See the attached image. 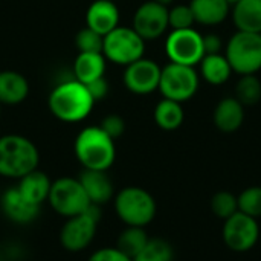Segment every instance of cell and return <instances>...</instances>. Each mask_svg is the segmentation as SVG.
Wrapping results in <instances>:
<instances>
[{
    "mask_svg": "<svg viewBox=\"0 0 261 261\" xmlns=\"http://www.w3.org/2000/svg\"><path fill=\"white\" fill-rule=\"evenodd\" d=\"M73 151L84 170L107 171L116 159L115 139L99 125L83 128L75 139Z\"/></svg>",
    "mask_w": 261,
    "mask_h": 261,
    "instance_id": "2",
    "label": "cell"
},
{
    "mask_svg": "<svg viewBox=\"0 0 261 261\" xmlns=\"http://www.w3.org/2000/svg\"><path fill=\"white\" fill-rule=\"evenodd\" d=\"M87 261H133L127 257L124 252H121L116 246L115 248H101L96 252H93Z\"/></svg>",
    "mask_w": 261,
    "mask_h": 261,
    "instance_id": "33",
    "label": "cell"
},
{
    "mask_svg": "<svg viewBox=\"0 0 261 261\" xmlns=\"http://www.w3.org/2000/svg\"><path fill=\"white\" fill-rule=\"evenodd\" d=\"M86 26L101 35L119 26V9L113 0H95L86 12Z\"/></svg>",
    "mask_w": 261,
    "mask_h": 261,
    "instance_id": "15",
    "label": "cell"
},
{
    "mask_svg": "<svg viewBox=\"0 0 261 261\" xmlns=\"http://www.w3.org/2000/svg\"><path fill=\"white\" fill-rule=\"evenodd\" d=\"M188 5L196 23L203 26H219L231 14V5L226 0H190Z\"/></svg>",
    "mask_w": 261,
    "mask_h": 261,
    "instance_id": "18",
    "label": "cell"
},
{
    "mask_svg": "<svg viewBox=\"0 0 261 261\" xmlns=\"http://www.w3.org/2000/svg\"><path fill=\"white\" fill-rule=\"evenodd\" d=\"M106 57L101 52H78L73 61V75L83 84L104 76Z\"/></svg>",
    "mask_w": 261,
    "mask_h": 261,
    "instance_id": "23",
    "label": "cell"
},
{
    "mask_svg": "<svg viewBox=\"0 0 261 261\" xmlns=\"http://www.w3.org/2000/svg\"><path fill=\"white\" fill-rule=\"evenodd\" d=\"M229 15L237 31L261 34V0H237Z\"/></svg>",
    "mask_w": 261,
    "mask_h": 261,
    "instance_id": "19",
    "label": "cell"
},
{
    "mask_svg": "<svg viewBox=\"0 0 261 261\" xmlns=\"http://www.w3.org/2000/svg\"><path fill=\"white\" fill-rule=\"evenodd\" d=\"M213 121L222 133H234L245 122V106L236 96H226L217 102Z\"/></svg>",
    "mask_w": 261,
    "mask_h": 261,
    "instance_id": "16",
    "label": "cell"
},
{
    "mask_svg": "<svg viewBox=\"0 0 261 261\" xmlns=\"http://www.w3.org/2000/svg\"><path fill=\"white\" fill-rule=\"evenodd\" d=\"M29 95V83L17 70H0V104L15 106Z\"/></svg>",
    "mask_w": 261,
    "mask_h": 261,
    "instance_id": "20",
    "label": "cell"
},
{
    "mask_svg": "<svg viewBox=\"0 0 261 261\" xmlns=\"http://www.w3.org/2000/svg\"><path fill=\"white\" fill-rule=\"evenodd\" d=\"M145 54V40L128 26H118L104 35L102 55L118 66H128Z\"/></svg>",
    "mask_w": 261,
    "mask_h": 261,
    "instance_id": "6",
    "label": "cell"
},
{
    "mask_svg": "<svg viewBox=\"0 0 261 261\" xmlns=\"http://www.w3.org/2000/svg\"><path fill=\"white\" fill-rule=\"evenodd\" d=\"M40 153L35 144L21 135L0 138V176L20 179L38 168Z\"/></svg>",
    "mask_w": 261,
    "mask_h": 261,
    "instance_id": "3",
    "label": "cell"
},
{
    "mask_svg": "<svg viewBox=\"0 0 261 261\" xmlns=\"http://www.w3.org/2000/svg\"><path fill=\"white\" fill-rule=\"evenodd\" d=\"M199 84H200V75L194 67L168 63L161 70L158 90L162 93L164 98L182 104L194 98V95L199 90Z\"/></svg>",
    "mask_w": 261,
    "mask_h": 261,
    "instance_id": "8",
    "label": "cell"
},
{
    "mask_svg": "<svg viewBox=\"0 0 261 261\" xmlns=\"http://www.w3.org/2000/svg\"><path fill=\"white\" fill-rule=\"evenodd\" d=\"M203 49H205V55L206 54H222L223 49V41L220 38L219 34L210 32L203 35Z\"/></svg>",
    "mask_w": 261,
    "mask_h": 261,
    "instance_id": "35",
    "label": "cell"
},
{
    "mask_svg": "<svg viewBox=\"0 0 261 261\" xmlns=\"http://www.w3.org/2000/svg\"><path fill=\"white\" fill-rule=\"evenodd\" d=\"M168 24L173 29H188L194 28L196 20L190 5H174L168 8Z\"/></svg>",
    "mask_w": 261,
    "mask_h": 261,
    "instance_id": "31",
    "label": "cell"
},
{
    "mask_svg": "<svg viewBox=\"0 0 261 261\" xmlns=\"http://www.w3.org/2000/svg\"><path fill=\"white\" fill-rule=\"evenodd\" d=\"M153 118L159 128L165 132H174L184 124L185 113H184V107L180 102L162 98L154 107Z\"/></svg>",
    "mask_w": 261,
    "mask_h": 261,
    "instance_id": "24",
    "label": "cell"
},
{
    "mask_svg": "<svg viewBox=\"0 0 261 261\" xmlns=\"http://www.w3.org/2000/svg\"><path fill=\"white\" fill-rule=\"evenodd\" d=\"M174 249L164 239H150L141 254L133 261H173Z\"/></svg>",
    "mask_w": 261,
    "mask_h": 261,
    "instance_id": "27",
    "label": "cell"
},
{
    "mask_svg": "<svg viewBox=\"0 0 261 261\" xmlns=\"http://www.w3.org/2000/svg\"><path fill=\"white\" fill-rule=\"evenodd\" d=\"M225 57L239 75H257L261 70V34L237 31L226 43Z\"/></svg>",
    "mask_w": 261,
    "mask_h": 261,
    "instance_id": "5",
    "label": "cell"
},
{
    "mask_svg": "<svg viewBox=\"0 0 261 261\" xmlns=\"http://www.w3.org/2000/svg\"><path fill=\"white\" fill-rule=\"evenodd\" d=\"M199 75L211 86H222L234 73L225 54H206L199 63Z\"/></svg>",
    "mask_w": 261,
    "mask_h": 261,
    "instance_id": "22",
    "label": "cell"
},
{
    "mask_svg": "<svg viewBox=\"0 0 261 261\" xmlns=\"http://www.w3.org/2000/svg\"><path fill=\"white\" fill-rule=\"evenodd\" d=\"M211 211L216 217L226 220L231 216H234L239 211V200L237 196H234L229 191H219L211 197Z\"/></svg>",
    "mask_w": 261,
    "mask_h": 261,
    "instance_id": "28",
    "label": "cell"
},
{
    "mask_svg": "<svg viewBox=\"0 0 261 261\" xmlns=\"http://www.w3.org/2000/svg\"><path fill=\"white\" fill-rule=\"evenodd\" d=\"M86 87L95 102L102 101L109 95V90H110V86H109V81L106 80V76H101V78H96V80L87 83Z\"/></svg>",
    "mask_w": 261,
    "mask_h": 261,
    "instance_id": "34",
    "label": "cell"
},
{
    "mask_svg": "<svg viewBox=\"0 0 261 261\" xmlns=\"http://www.w3.org/2000/svg\"><path fill=\"white\" fill-rule=\"evenodd\" d=\"M165 54L170 63L196 67L205 57L203 35L194 28L173 29L165 38Z\"/></svg>",
    "mask_w": 261,
    "mask_h": 261,
    "instance_id": "10",
    "label": "cell"
},
{
    "mask_svg": "<svg viewBox=\"0 0 261 261\" xmlns=\"http://www.w3.org/2000/svg\"><path fill=\"white\" fill-rule=\"evenodd\" d=\"M153 2H156V3H161V5H164V6H170V5H173V2L174 0H153Z\"/></svg>",
    "mask_w": 261,
    "mask_h": 261,
    "instance_id": "36",
    "label": "cell"
},
{
    "mask_svg": "<svg viewBox=\"0 0 261 261\" xmlns=\"http://www.w3.org/2000/svg\"><path fill=\"white\" fill-rule=\"evenodd\" d=\"M239 200V211L243 214L260 219L261 217V187H249L240 193L237 197Z\"/></svg>",
    "mask_w": 261,
    "mask_h": 261,
    "instance_id": "29",
    "label": "cell"
},
{
    "mask_svg": "<svg viewBox=\"0 0 261 261\" xmlns=\"http://www.w3.org/2000/svg\"><path fill=\"white\" fill-rule=\"evenodd\" d=\"M112 139H118V138H121L122 135H124V132H125V121H124V118L122 116H119V115H107L104 119H102V122H101V125H99Z\"/></svg>",
    "mask_w": 261,
    "mask_h": 261,
    "instance_id": "32",
    "label": "cell"
},
{
    "mask_svg": "<svg viewBox=\"0 0 261 261\" xmlns=\"http://www.w3.org/2000/svg\"><path fill=\"white\" fill-rule=\"evenodd\" d=\"M162 67L151 58H139L125 66L122 81L124 86L135 95H148L159 89Z\"/></svg>",
    "mask_w": 261,
    "mask_h": 261,
    "instance_id": "13",
    "label": "cell"
},
{
    "mask_svg": "<svg viewBox=\"0 0 261 261\" xmlns=\"http://www.w3.org/2000/svg\"><path fill=\"white\" fill-rule=\"evenodd\" d=\"M150 237L145 232L144 228H138V226H127L118 237V243L116 248L124 252L127 257H130L132 260H135L141 251L145 248V245L148 243Z\"/></svg>",
    "mask_w": 261,
    "mask_h": 261,
    "instance_id": "25",
    "label": "cell"
},
{
    "mask_svg": "<svg viewBox=\"0 0 261 261\" xmlns=\"http://www.w3.org/2000/svg\"><path fill=\"white\" fill-rule=\"evenodd\" d=\"M93 104L95 101L86 84L75 78L57 84L47 98L50 113L63 122H80L86 119L90 115Z\"/></svg>",
    "mask_w": 261,
    "mask_h": 261,
    "instance_id": "1",
    "label": "cell"
},
{
    "mask_svg": "<svg viewBox=\"0 0 261 261\" xmlns=\"http://www.w3.org/2000/svg\"><path fill=\"white\" fill-rule=\"evenodd\" d=\"M226 2H229V5H232V3H236L237 0H226Z\"/></svg>",
    "mask_w": 261,
    "mask_h": 261,
    "instance_id": "37",
    "label": "cell"
},
{
    "mask_svg": "<svg viewBox=\"0 0 261 261\" xmlns=\"http://www.w3.org/2000/svg\"><path fill=\"white\" fill-rule=\"evenodd\" d=\"M245 107L255 106L261 101V81L257 75H240L234 95Z\"/></svg>",
    "mask_w": 261,
    "mask_h": 261,
    "instance_id": "26",
    "label": "cell"
},
{
    "mask_svg": "<svg viewBox=\"0 0 261 261\" xmlns=\"http://www.w3.org/2000/svg\"><path fill=\"white\" fill-rule=\"evenodd\" d=\"M101 220V206L90 203L89 208L69 217L60 231V243L69 252H81L93 242Z\"/></svg>",
    "mask_w": 261,
    "mask_h": 261,
    "instance_id": "7",
    "label": "cell"
},
{
    "mask_svg": "<svg viewBox=\"0 0 261 261\" xmlns=\"http://www.w3.org/2000/svg\"><path fill=\"white\" fill-rule=\"evenodd\" d=\"M47 200L52 210L66 219L84 213L90 205L80 179L73 177H60L54 180Z\"/></svg>",
    "mask_w": 261,
    "mask_h": 261,
    "instance_id": "9",
    "label": "cell"
},
{
    "mask_svg": "<svg viewBox=\"0 0 261 261\" xmlns=\"http://www.w3.org/2000/svg\"><path fill=\"white\" fill-rule=\"evenodd\" d=\"M2 210L8 220L18 223V225H28L34 222L38 217L40 206L31 203L17 187L8 188L2 196Z\"/></svg>",
    "mask_w": 261,
    "mask_h": 261,
    "instance_id": "14",
    "label": "cell"
},
{
    "mask_svg": "<svg viewBox=\"0 0 261 261\" xmlns=\"http://www.w3.org/2000/svg\"><path fill=\"white\" fill-rule=\"evenodd\" d=\"M223 222L222 239L226 248L242 254L251 251L257 245L260 239V226L257 219L237 211L234 216Z\"/></svg>",
    "mask_w": 261,
    "mask_h": 261,
    "instance_id": "11",
    "label": "cell"
},
{
    "mask_svg": "<svg viewBox=\"0 0 261 261\" xmlns=\"http://www.w3.org/2000/svg\"><path fill=\"white\" fill-rule=\"evenodd\" d=\"M50 185H52V180L49 179V176L37 168L24 174L23 177H20L17 188L31 203L41 206L49 197Z\"/></svg>",
    "mask_w": 261,
    "mask_h": 261,
    "instance_id": "21",
    "label": "cell"
},
{
    "mask_svg": "<svg viewBox=\"0 0 261 261\" xmlns=\"http://www.w3.org/2000/svg\"><path fill=\"white\" fill-rule=\"evenodd\" d=\"M80 182L93 205L102 206L113 197V184L107 176V171L84 170L80 176Z\"/></svg>",
    "mask_w": 261,
    "mask_h": 261,
    "instance_id": "17",
    "label": "cell"
},
{
    "mask_svg": "<svg viewBox=\"0 0 261 261\" xmlns=\"http://www.w3.org/2000/svg\"><path fill=\"white\" fill-rule=\"evenodd\" d=\"M115 211L127 226L145 228L156 217L154 197L141 187L122 188L115 197Z\"/></svg>",
    "mask_w": 261,
    "mask_h": 261,
    "instance_id": "4",
    "label": "cell"
},
{
    "mask_svg": "<svg viewBox=\"0 0 261 261\" xmlns=\"http://www.w3.org/2000/svg\"><path fill=\"white\" fill-rule=\"evenodd\" d=\"M75 44L78 47V52H101L102 54L104 35L86 26L76 34Z\"/></svg>",
    "mask_w": 261,
    "mask_h": 261,
    "instance_id": "30",
    "label": "cell"
},
{
    "mask_svg": "<svg viewBox=\"0 0 261 261\" xmlns=\"http://www.w3.org/2000/svg\"><path fill=\"white\" fill-rule=\"evenodd\" d=\"M132 28L145 40H158L161 38L165 31L170 28L168 24V8L156 3L153 0H147L138 6L133 15Z\"/></svg>",
    "mask_w": 261,
    "mask_h": 261,
    "instance_id": "12",
    "label": "cell"
},
{
    "mask_svg": "<svg viewBox=\"0 0 261 261\" xmlns=\"http://www.w3.org/2000/svg\"><path fill=\"white\" fill-rule=\"evenodd\" d=\"M0 115H2V104H0Z\"/></svg>",
    "mask_w": 261,
    "mask_h": 261,
    "instance_id": "38",
    "label": "cell"
}]
</instances>
